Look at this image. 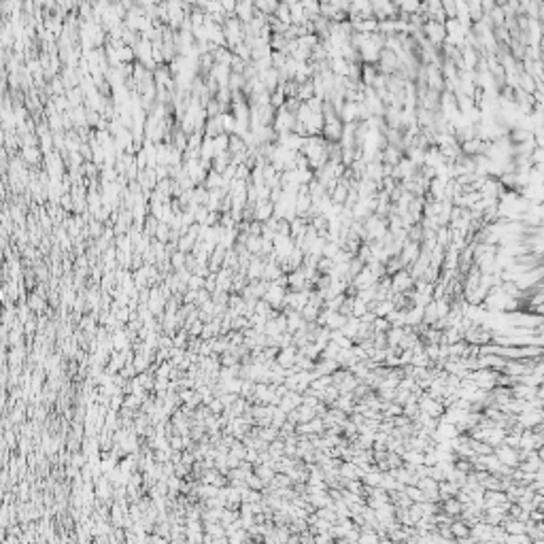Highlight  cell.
<instances>
[{
    "label": "cell",
    "mask_w": 544,
    "mask_h": 544,
    "mask_svg": "<svg viewBox=\"0 0 544 544\" xmlns=\"http://www.w3.org/2000/svg\"><path fill=\"white\" fill-rule=\"evenodd\" d=\"M493 455L504 463L508 465V468H516V465H521V457H523V451L516 449V447H510V444H500L493 449Z\"/></svg>",
    "instance_id": "1"
},
{
    "label": "cell",
    "mask_w": 544,
    "mask_h": 544,
    "mask_svg": "<svg viewBox=\"0 0 544 544\" xmlns=\"http://www.w3.org/2000/svg\"><path fill=\"white\" fill-rule=\"evenodd\" d=\"M423 34H425L427 41H430L434 47H438V49H442V45L447 43V28H444V23H438L434 19H430V21L423 26Z\"/></svg>",
    "instance_id": "2"
},
{
    "label": "cell",
    "mask_w": 544,
    "mask_h": 544,
    "mask_svg": "<svg viewBox=\"0 0 544 544\" xmlns=\"http://www.w3.org/2000/svg\"><path fill=\"white\" fill-rule=\"evenodd\" d=\"M295 121H298L295 113H291V111H287V109L283 107V109L277 111V117H275V123H272V128H275V132L279 136L281 134H289V132H293Z\"/></svg>",
    "instance_id": "3"
},
{
    "label": "cell",
    "mask_w": 544,
    "mask_h": 544,
    "mask_svg": "<svg viewBox=\"0 0 544 544\" xmlns=\"http://www.w3.org/2000/svg\"><path fill=\"white\" fill-rule=\"evenodd\" d=\"M391 287H393V293H410L414 289V279L408 268L395 272L391 277Z\"/></svg>",
    "instance_id": "4"
},
{
    "label": "cell",
    "mask_w": 544,
    "mask_h": 544,
    "mask_svg": "<svg viewBox=\"0 0 544 544\" xmlns=\"http://www.w3.org/2000/svg\"><path fill=\"white\" fill-rule=\"evenodd\" d=\"M419 255H421V244H419V242H412V240H406L402 253H400V257H402V262H404V266L410 268L414 262L419 260Z\"/></svg>",
    "instance_id": "5"
},
{
    "label": "cell",
    "mask_w": 544,
    "mask_h": 544,
    "mask_svg": "<svg viewBox=\"0 0 544 544\" xmlns=\"http://www.w3.org/2000/svg\"><path fill=\"white\" fill-rule=\"evenodd\" d=\"M342 130H344V123L338 119V121H332V123H326L323 126V138L328 142H340L342 138Z\"/></svg>",
    "instance_id": "6"
},
{
    "label": "cell",
    "mask_w": 544,
    "mask_h": 544,
    "mask_svg": "<svg viewBox=\"0 0 544 544\" xmlns=\"http://www.w3.org/2000/svg\"><path fill=\"white\" fill-rule=\"evenodd\" d=\"M402 160H404V151L400 149V147L387 145V147L383 149V164H385V166H393V168H395Z\"/></svg>",
    "instance_id": "7"
},
{
    "label": "cell",
    "mask_w": 544,
    "mask_h": 544,
    "mask_svg": "<svg viewBox=\"0 0 544 544\" xmlns=\"http://www.w3.org/2000/svg\"><path fill=\"white\" fill-rule=\"evenodd\" d=\"M234 15H236L242 23H249V21L255 17V3H238Z\"/></svg>",
    "instance_id": "8"
},
{
    "label": "cell",
    "mask_w": 544,
    "mask_h": 544,
    "mask_svg": "<svg viewBox=\"0 0 544 544\" xmlns=\"http://www.w3.org/2000/svg\"><path fill=\"white\" fill-rule=\"evenodd\" d=\"M468 11H470V19H472V23L483 21L485 11H483V3H481V0H472V3H468Z\"/></svg>",
    "instance_id": "9"
},
{
    "label": "cell",
    "mask_w": 544,
    "mask_h": 544,
    "mask_svg": "<svg viewBox=\"0 0 544 544\" xmlns=\"http://www.w3.org/2000/svg\"><path fill=\"white\" fill-rule=\"evenodd\" d=\"M228 87L232 89V92H244V87H247V79H244V75H236V72H232Z\"/></svg>",
    "instance_id": "10"
},
{
    "label": "cell",
    "mask_w": 544,
    "mask_h": 544,
    "mask_svg": "<svg viewBox=\"0 0 544 544\" xmlns=\"http://www.w3.org/2000/svg\"><path fill=\"white\" fill-rule=\"evenodd\" d=\"M275 17H277L281 23L291 26V11H289V5H287V3H281L279 9H277V13H275Z\"/></svg>",
    "instance_id": "11"
},
{
    "label": "cell",
    "mask_w": 544,
    "mask_h": 544,
    "mask_svg": "<svg viewBox=\"0 0 544 544\" xmlns=\"http://www.w3.org/2000/svg\"><path fill=\"white\" fill-rule=\"evenodd\" d=\"M170 264H172V270H181L187 266V253H181V251H175L172 257H170Z\"/></svg>",
    "instance_id": "12"
}]
</instances>
